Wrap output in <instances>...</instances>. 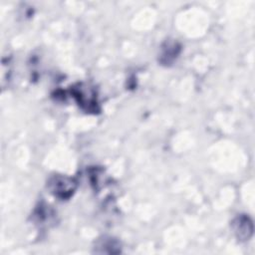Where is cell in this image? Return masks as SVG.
<instances>
[{
    "instance_id": "cell-1",
    "label": "cell",
    "mask_w": 255,
    "mask_h": 255,
    "mask_svg": "<svg viewBox=\"0 0 255 255\" xmlns=\"http://www.w3.org/2000/svg\"><path fill=\"white\" fill-rule=\"evenodd\" d=\"M48 189L59 199H69L77 188V182L74 178L67 175H53L48 181Z\"/></svg>"
},
{
    "instance_id": "cell-2",
    "label": "cell",
    "mask_w": 255,
    "mask_h": 255,
    "mask_svg": "<svg viewBox=\"0 0 255 255\" xmlns=\"http://www.w3.org/2000/svg\"><path fill=\"white\" fill-rule=\"evenodd\" d=\"M231 227L236 238L240 241L248 240L253 234L252 220L245 214L236 216L231 223Z\"/></svg>"
},
{
    "instance_id": "cell-3",
    "label": "cell",
    "mask_w": 255,
    "mask_h": 255,
    "mask_svg": "<svg viewBox=\"0 0 255 255\" xmlns=\"http://www.w3.org/2000/svg\"><path fill=\"white\" fill-rule=\"evenodd\" d=\"M121 251V244L112 237H103L96 242L95 252L97 253H118Z\"/></svg>"
},
{
    "instance_id": "cell-4",
    "label": "cell",
    "mask_w": 255,
    "mask_h": 255,
    "mask_svg": "<svg viewBox=\"0 0 255 255\" xmlns=\"http://www.w3.org/2000/svg\"><path fill=\"white\" fill-rule=\"evenodd\" d=\"M180 48L176 42H166L165 46L161 49L160 62L163 64H169L175 60Z\"/></svg>"
}]
</instances>
